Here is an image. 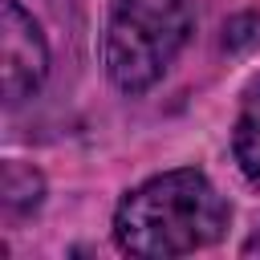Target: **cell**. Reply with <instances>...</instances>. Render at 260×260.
Instances as JSON below:
<instances>
[{
    "mask_svg": "<svg viewBox=\"0 0 260 260\" xmlns=\"http://www.w3.org/2000/svg\"><path fill=\"white\" fill-rule=\"evenodd\" d=\"M232 207L203 171H167L134 187L114 215V240L130 256H187L228 232Z\"/></svg>",
    "mask_w": 260,
    "mask_h": 260,
    "instance_id": "obj_1",
    "label": "cell"
},
{
    "mask_svg": "<svg viewBox=\"0 0 260 260\" xmlns=\"http://www.w3.org/2000/svg\"><path fill=\"white\" fill-rule=\"evenodd\" d=\"M195 16L187 0H118L106 24L102 57L122 93L150 89L191 41Z\"/></svg>",
    "mask_w": 260,
    "mask_h": 260,
    "instance_id": "obj_2",
    "label": "cell"
},
{
    "mask_svg": "<svg viewBox=\"0 0 260 260\" xmlns=\"http://www.w3.org/2000/svg\"><path fill=\"white\" fill-rule=\"evenodd\" d=\"M49 73V49L37 28V20L16 4L0 0V89L4 102L16 106L41 89Z\"/></svg>",
    "mask_w": 260,
    "mask_h": 260,
    "instance_id": "obj_3",
    "label": "cell"
},
{
    "mask_svg": "<svg viewBox=\"0 0 260 260\" xmlns=\"http://www.w3.org/2000/svg\"><path fill=\"white\" fill-rule=\"evenodd\" d=\"M232 150H236L240 171L248 179H260V81H252L244 93V106L232 130Z\"/></svg>",
    "mask_w": 260,
    "mask_h": 260,
    "instance_id": "obj_4",
    "label": "cell"
},
{
    "mask_svg": "<svg viewBox=\"0 0 260 260\" xmlns=\"http://www.w3.org/2000/svg\"><path fill=\"white\" fill-rule=\"evenodd\" d=\"M41 175L32 167H20V162H4V207L8 211H32L41 203Z\"/></svg>",
    "mask_w": 260,
    "mask_h": 260,
    "instance_id": "obj_5",
    "label": "cell"
},
{
    "mask_svg": "<svg viewBox=\"0 0 260 260\" xmlns=\"http://www.w3.org/2000/svg\"><path fill=\"white\" fill-rule=\"evenodd\" d=\"M244 256H260V232H252V236L244 240Z\"/></svg>",
    "mask_w": 260,
    "mask_h": 260,
    "instance_id": "obj_6",
    "label": "cell"
}]
</instances>
